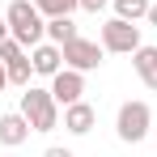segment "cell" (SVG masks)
Here are the masks:
<instances>
[{
	"mask_svg": "<svg viewBox=\"0 0 157 157\" xmlns=\"http://www.w3.org/2000/svg\"><path fill=\"white\" fill-rule=\"evenodd\" d=\"M4 21H9V34H13L26 51H30V47H38L43 34H47V21H43V13H38L34 0H13L9 13H4Z\"/></svg>",
	"mask_w": 157,
	"mask_h": 157,
	"instance_id": "1",
	"label": "cell"
},
{
	"mask_svg": "<svg viewBox=\"0 0 157 157\" xmlns=\"http://www.w3.org/2000/svg\"><path fill=\"white\" fill-rule=\"evenodd\" d=\"M21 115L30 119L34 132H55V128H59V102H55L51 89L26 85V94H21Z\"/></svg>",
	"mask_w": 157,
	"mask_h": 157,
	"instance_id": "2",
	"label": "cell"
},
{
	"mask_svg": "<svg viewBox=\"0 0 157 157\" xmlns=\"http://www.w3.org/2000/svg\"><path fill=\"white\" fill-rule=\"evenodd\" d=\"M149 128H153V110H149V102H123V106H119L115 132H119L123 144H140V140L149 136Z\"/></svg>",
	"mask_w": 157,
	"mask_h": 157,
	"instance_id": "3",
	"label": "cell"
},
{
	"mask_svg": "<svg viewBox=\"0 0 157 157\" xmlns=\"http://www.w3.org/2000/svg\"><path fill=\"white\" fill-rule=\"evenodd\" d=\"M102 43L106 51H115V55H132L136 47H140V26L136 21H123V17H110L102 26Z\"/></svg>",
	"mask_w": 157,
	"mask_h": 157,
	"instance_id": "4",
	"label": "cell"
},
{
	"mask_svg": "<svg viewBox=\"0 0 157 157\" xmlns=\"http://www.w3.org/2000/svg\"><path fill=\"white\" fill-rule=\"evenodd\" d=\"M106 47L102 43H94V38H72V43H64V68H77V72H94L98 64H102Z\"/></svg>",
	"mask_w": 157,
	"mask_h": 157,
	"instance_id": "5",
	"label": "cell"
},
{
	"mask_svg": "<svg viewBox=\"0 0 157 157\" xmlns=\"http://www.w3.org/2000/svg\"><path fill=\"white\" fill-rule=\"evenodd\" d=\"M51 94L59 106H72L81 102V94H85V72H77V68H59L51 77Z\"/></svg>",
	"mask_w": 157,
	"mask_h": 157,
	"instance_id": "6",
	"label": "cell"
},
{
	"mask_svg": "<svg viewBox=\"0 0 157 157\" xmlns=\"http://www.w3.org/2000/svg\"><path fill=\"white\" fill-rule=\"evenodd\" d=\"M94 123H98V110L85 102V98H81V102H72V106H64V128L72 132V136H89V132H94Z\"/></svg>",
	"mask_w": 157,
	"mask_h": 157,
	"instance_id": "7",
	"label": "cell"
},
{
	"mask_svg": "<svg viewBox=\"0 0 157 157\" xmlns=\"http://www.w3.org/2000/svg\"><path fill=\"white\" fill-rule=\"evenodd\" d=\"M30 119L21 110H13V115H0V144H9V149H17V144H26L30 140Z\"/></svg>",
	"mask_w": 157,
	"mask_h": 157,
	"instance_id": "8",
	"label": "cell"
},
{
	"mask_svg": "<svg viewBox=\"0 0 157 157\" xmlns=\"http://www.w3.org/2000/svg\"><path fill=\"white\" fill-rule=\"evenodd\" d=\"M30 64H34L38 77H55L59 64H64V47H55V43H38V47H30Z\"/></svg>",
	"mask_w": 157,
	"mask_h": 157,
	"instance_id": "9",
	"label": "cell"
},
{
	"mask_svg": "<svg viewBox=\"0 0 157 157\" xmlns=\"http://www.w3.org/2000/svg\"><path fill=\"white\" fill-rule=\"evenodd\" d=\"M132 64H136V77L144 81V89H153L157 94V47H136L132 51Z\"/></svg>",
	"mask_w": 157,
	"mask_h": 157,
	"instance_id": "10",
	"label": "cell"
},
{
	"mask_svg": "<svg viewBox=\"0 0 157 157\" xmlns=\"http://www.w3.org/2000/svg\"><path fill=\"white\" fill-rule=\"evenodd\" d=\"M81 30H77V21L72 17H47V38H51L55 47H64V43H72Z\"/></svg>",
	"mask_w": 157,
	"mask_h": 157,
	"instance_id": "11",
	"label": "cell"
},
{
	"mask_svg": "<svg viewBox=\"0 0 157 157\" xmlns=\"http://www.w3.org/2000/svg\"><path fill=\"white\" fill-rule=\"evenodd\" d=\"M115 17H123V21L149 17V0H115Z\"/></svg>",
	"mask_w": 157,
	"mask_h": 157,
	"instance_id": "12",
	"label": "cell"
},
{
	"mask_svg": "<svg viewBox=\"0 0 157 157\" xmlns=\"http://www.w3.org/2000/svg\"><path fill=\"white\" fill-rule=\"evenodd\" d=\"M43 17H72V9H81V0H34Z\"/></svg>",
	"mask_w": 157,
	"mask_h": 157,
	"instance_id": "13",
	"label": "cell"
},
{
	"mask_svg": "<svg viewBox=\"0 0 157 157\" xmlns=\"http://www.w3.org/2000/svg\"><path fill=\"white\" fill-rule=\"evenodd\" d=\"M26 55H30V51L17 43V38H4V43H0V64H4V68H13V64L26 59Z\"/></svg>",
	"mask_w": 157,
	"mask_h": 157,
	"instance_id": "14",
	"label": "cell"
},
{
	"mask_svg": "<svg viewBox=\"0 0 157 157\" xmlns=\"http://www.w3.org/2000/svg\"><path fill=\"white\" fill-rule=\"evenodd\" d=\"M30 77H34V64H30V55H26V59H17V64L9 68V85H21V89H26V85H30Z\"/></svg>",
	"mask_w": 157,
	"mask_h": 157,
	"instance_id": "15",
	"label": "cell"
},
{
	"mask_svg": "<svg viewBox=\"0 0 157 157\" xmlns=\"http://www.w3.org/2000/svg\"><path fill=\"white\" fill-rule=\"evenodd\" d=\"M81 9L85 13H98V9H106V0H81Z\"/></svg>",
	"mask_w": 157,
	"mask_h": 157,
	"instance_id": "16",
	"label": "cell"
},
{
	"mask_svg": "<svg viewBox=\"0 0 157 157\" xmlns=\"http://www.w3.org/2000/svg\"><path fill=\"white\" fill-rule=\"evenodd\" d=\"M43 157H72V149H47Z\"/></svg>",
	"mask_w": 157,
	"mask_h": 157,
	"instance_id": "17",
	"label": "cell"
},
{
	"mask_svg": "<svg viewBox=\"0 0 157 157\" xmlns=\"http://www.w3.org/2000/svg\"><path fill=\"white\" fill-rule=\"evenodd\" d=\"M4 38H13V34H9V21L0 17V43H4Z\"/></svg>",
	"mask_w": 157,
	"mask_h": 157,
	"instance_id": "18",
	"label": "cell"
},
{
	"mask_svg": "<svg viewBox=\"0 0 157 157\" xmlns=\"http://www.w3.org/2000/svg\"><path fill=\"white\" fill-rule=\"evenodd\" d=\"M4 85H9V68L0 64V89H4Z\"/></svg>",
	"mask_w": 157,
	"mask_h": 157,
	"instance_id": "19",
	"label": "cell"
},
{
	"mask_svg": "<svg viewBox=\"0 0 157 157\" xmlns=\"http://www.w3.org/2000/svg\"><path fill=\"white\" fill-rule=\"evenodd\" d=\"M149 26H157V4H149Z\"/></svg>",
	"mask_w": 157,
	"mask_h": 157,
	"instance_id": "20",
	"label": "cell"
}]
</instances>
